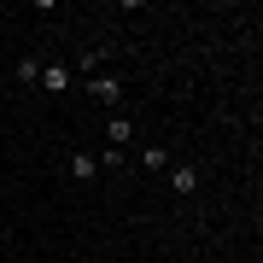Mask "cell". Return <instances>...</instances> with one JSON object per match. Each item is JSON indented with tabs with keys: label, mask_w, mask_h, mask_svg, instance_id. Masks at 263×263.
I'll list each match as a JSON object with an SVG mask.
<instances>
[{
	"label": "cell",
	"mask_w": 263,
	"mask_h": 263,
	"mask_svg": "<svg viewBox=\"0 0 263 263\" xmlns=\"http://www.w3.org/2000/svg\"><path fill=\"white\" fill-rule=\"evenodd\" d=\"M88 94H94V100H105V105H117V100H123L117 70H94V76H88Z\"/></svg>",
	"instance_id": "obj_1"
},
{
	"label": "cell",
	"mask_w": 263,
	"mask_h": 263,
	"mask_svg": "<svg viewBox=\"0 0 263 263\" xmlns=\"http://www.w3.org/2000/svg\"><path fill=\"white\" fill-rule=\"evenodd\" d=\"M193 187H199V164H170V193L187 199Z\"/></svg>",
	"instance_id": "obj_2"
},
{
	"label": "cell",
	"mask_w": 263,
	"mask_h": 263,
	"mask_svg": "<svg viewBox=\"0 0 263 263\" xmlns=\"http://www.w3.org/2000/svg\"><path fill=\"white\" fill-rule=\"evenodd\" d=\"M65 170H70V181H94L100 176V158H94V152H70Z\"/></svg>",
	"instance_id": "obj_3"
},
{
	"label": "cell",
	"mask_w": 263,
	"mask_h": 263,
	"mask_svg": "<svg viewBox=\"0 0 263 263\" xmlns=\"http://www.w3.org/2000/svg\"><path fill=\"white\" fill-rule=\"evenodd\" d=\"M129 141H135V123H129V117L117 111L111 123H105V146H123V152H129Z\"/></svg>",
	"instance_id": "obj_4"
},
{
	"label": "cell",
	"mask_w": 263,
	"mask_h": 263,
	"mask_svg": "<svg viewBox=\"0 0 263 263\" xmlns=\"http://www.w3.org/2000/svg\"><path fill=\"white\" fill-rule=\"evenodd\" d=\"M94 158H100V170H105V176H123V170L135 164V152H123V146H105V152H94Z\"/></svg>",
	"instance_id": "obj_5"
},
{
	"label": "cell",
	"mask_w": 263,
	"mask_h": 263,
	"mask_svg": "<svg viewBox=\"0 0 263 263\" xmlns=\"http://www.w3.org/2000/svg\"><path fill=\"white\" fill-rule=\"evenodd\" d=\"M41 88L47 94H65L70 88V65H41Z\"/></svg>",
	"instance_id": "obj_6"
},
{
	"label": "cell",
	"mask_w": 263,
	"mask_h": 263,
	"mask_svg": "<svg viewBox=\"0 0 263 263\" xmlns=\"http://www.w3.org/2000/svg\"><path fill=\"white\" fill-rule=\"evenodd\" d=\"M135 164L158 176V170H170V152H164V146H146V152H135Z\"/></svg>",
	"instance_id": "obj_7"
},
{
	"label": "cell",
	"mask_w": 263,
	"mask_h": 263,
	"mask_svg": "<svg viewBox=\"0 0 263 263\" xmlns=\"http://www.w3.org/2000/svg\"><path fill=\"white\" fill-rule=\"evenodd\" d=\"M18 82H24V88L41 82V59H18Z\"/></svg>",
	"instance_id": "obj_8"
}]
</instances>
